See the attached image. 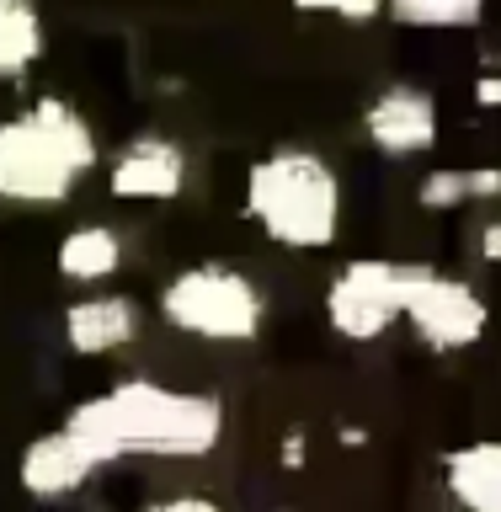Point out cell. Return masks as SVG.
I'll list each match as a JSON object with an SVG mask.
<instances>
[{
    "mask_svg": "<svg viewBox=\"0 0 501 512\" xmlns=\"http://www.w3.org/2000/svg\"><path fill=\"white\" fill-rule=\"evenodd\" d=\"M406 320L432 352H464L486 336L491 310L464 278H448V272L416 262V278L406 294Z\"/></svg>",
    "mask_w": 501,
    "mask_h": 512,
    "instance_id": "obj_6",
    "label": "cell"
},
{
    "mask_svg": "<svg viewBox=\"0 0 501 512\" xmlns=\"http://www.w3.org/2000/svg\"><path fill=\"white\" fill-rule=\"evenodd\" d=\"M91 166L96 134L64 96H38L0 123V203H59Z\"/></svg>",
    "mask_w": 501,
    "mask_h": 512,
    "instance_id": "obj_2",
    "label": "cell"
},
{
    "mask_svg": "<svg viewBox=\"0 0 501 512\" xmlns=\"http://www.w3.org/2000/svg\"><path fill=\"white\" fill-rule=\"evenodd\" d=\"M475 102H480V107H501V80H496V75H486V80L475 86Z\"/></svg>",
    "mask_w": 501,
    "mask_h": 512,
    "instance_id": "obj_20",
    "label": "cell"
},
{
    "mask_svg": "<svg viewBox=\"0 0 501 512\" xmlns=\"http://www.w3.org/2000/svg\"><path fill=\"white\" fill-rule=\"evenodd\" d=\"M422 208H459L470 198V171H432L422 187H416Z\"/></svg>",
    "mask_w": 501,
    "mask_h": 512,
    "instance_id": "obj_15",
    "label": "cell"
},
{
    "mask_svg": "<svg viewBox=\"0 0 501 512\" xmlns=\"http://www.w3.org/2000/svg\"><path fill=\"white\" fill-rule=\"evenodd\" d=\"M64 438L86 454L91 470L123 454L155 459H198L224 438V406L198 390H171L155 379H123L112 390L80 400L64 416Z\"/></svg>",
    "mask_w": 501,
    "mask_h": 512,
    "instance_id": "obj_1",
    "label": "cell"
},
{
    "mask_svg": "<svg viewBox=\"0 0 501 512\" xmlns=\"http://www.w3.org/2000/svg\"><path fill=\"white\" fill-rule=\"evenodd\" d=\"M294 6L315 16H342V22H368L384 11V0H294Z\"/></svg>",
    "mask_w": 501,
    "mask_h": 512,
    "instance_id": "obj_16",
    "label": "cell"
},
{
    "mask_svg": "<svg viewBox=\"0 0 501 512\" xmlns=\"http://www.w3.org/2000/svg\"><path fill=\"white\" fill-rule=\"evenodd\" d=\"M443 486L459 512H501V438L454 448L443 459Z\"/></svg>",
    "mask_w": 501,
    "mask_h": 512,
    "instance_id": "obj_10",
    "label": "cell"
},
{
    "mask_svg": "<svg viewBox=\"0 0 501 512\" xmlns=\"http://www.w3.org/2000/svg\"><path fill=\"white\" fill-rule=\"evenodd\" d=\"M123 267V235L112 224H80L59 240V272L70 283H102Z\"/></svg>",
    "mask_w": 501,
    "mask_h": 512,
    "instance_id": "obj_12",
    "label": "cell"
},
{
    "mask_svg": "<svg viewBox=\"0 0 501 512\" xmlns=\"http://www.w3.org/2000/svg\"><path fill=\"white\" fill-rule=\"evenodd\" d=\"M363 128L384 155H422L438 144V102L422 86H390L368 102Z\"/></svg>",
    "mask_w": 501,
    "mask_h": 512,
    "instance_id": "obj_8",
    "label": "cell"
},
{
    "mask_svg": "<svg viewBox=\"0 0 501 512\" xmlns=\"http://www.w3.org/2000/svg\"><path fill=\"white\" fill-rule=\"evenodd\" d=\"M144 512H230L214 496H198V491H182V496H166V502H150Z\"/></svg>",
    "mask_w": 501,
    "mask_h": 512,
    "instance_id": "obj_17",
    "label": "cell"
},
{
    "mask_svg": "<svg viewBox=\"0 0 501 512\" xmlns=\"http://www.w3.org/2000/svg\"><path fill=\"white\" fill-rule=\"evenodd\" d=\"M139 331V304L128 294H96V299H75L64 310V342L80 358H102L134 342Z\"/></svg>",
    "mask_w": 501,
    "mask_h": 512,
    "instance_id": "obj_9",
    "label": "cell"
},
{
    "mask_svg": "<svg viewBox=\"0 0 501 512\" xmlns=\"http://www.w3.org/2000/svg\"><path fill=\"white\" fill-rule=\"evenodd\" d=\"M96 470L86 464V454L64 438V427H54L48 438H38V443H27V454H22V491H32V496H70V491H80L91 480Z\"/></svg>",
    "mask_w": 501,
    "mask_h": 512,
    "instance_id": "obj_11",
    "label": "cell"
},
{
    "mask_svg": "<svg viewBox=\"0 0 501 512\" xmlns=\"http://www.w3.org/2000/svg\"><path fill=\"white\" fill-rule=\"evenodd\" d=\"M107 187H112V198H128V203H171L176 192L187 187L182 144L160 139V134H144L134 144H123L118 160H112Z\"/></svg>",
    "mask_w": 501,
    "mask_h": 512,
    "instance_id": "obj_7",
    "label": "cell"
},
{
    "mask_svg": "<svg viewBox=\"0 0 501 512\" xmlns=\"http://www.w3.org/2000/svg\"><path fill=\"white\" fill-rule=\"evenodd\" d=\"M384 11L406 27H475L486 0H384Z\"/></svg>",
    "mask_w": 501,
    "mask_h": 512,
    "instance_id": "obj_14",
    "label": "cell"
},
{
    "mask_svg": "<svg viewBox=\"0 0 501 512\" xmlns=\"http://www.w3.org/2000/svg\"><path fill=\"white\" fill-rule=\"evenodd\" d=\"M416 262H390V256H358L331 278L326 288V320L347 342H374L406 320V294H411Z\"/></svg>",
    "mask_w": 501,
    "mask_h": 512,
    "instance_id": "obj_5",
    "label": "cell"
},
{
    "mask_svg": "<svg viewBox=\"0 0 501 512\" xmlns=\"http://www.w3.org/2000/svg\"><path fill=\"white\" fill-rule=\"evenodd\" d=\"M43 59L38 0H0V80H22Z\"/></svg>",
    "mask_w": 501,
    "mask_h": 512,
    "instance_id": "obj_13",
    "label": "cell"
},
{
    "mask_svg": "<svg viewBox=\"0 0 501 512\" xmlns=\"http://www.w3.org/2000/svg\"><path fill=\"white\" fill-rule=\"evenodd\" d=\"M246 219L272 246L326 251L342 230V182L310 150H272L246 171Z\"/></svg>",
    "mask_w": 501,
    "mask_h": 512,
    "instance_id": "obj_3",
    "label": "cell"
},
{
    "mask_svg": "<svg viewBox=\"0 0 501 512\" xmlns=\"http://www.w3.org/2000/svg\"><path fill=\"white\" fill-rule=\"evenodd\" d=\"M496 192H501V171L496 166L470 171V198H496Z\"/></svg>",
    "mask_w": 501,
    "mask_h": 512,
    "instance_id": "obj_18",
    "label": "cell"
},
{
    "mask_svg": "<svg viewBox=\"0 0 501 512\" xmlns=\"http://www.w3.org/2000/svg\"><path fill=\"white\" fill-rule=\"evenodd\" d=\"M480 256L501 267V219H491V224H486V235H480Z\"/></svg>",
    "mask_w": 501,
    "mask_h": 512,
    "instance_id": "obj_19",
    "label": "cell"
},
{
    "mask_svg": "<svg viewBox=\"0 0 501 512\" xmlns=\"http://www.w3.org/2000/svg\"><path fill=\"white\" fill-rule=\"evenodd\" d=\"M160 315L176 331L203 336V342H251L262 331L267 299L246 272L219 267V262H198L160 288Z\"/></svg>",
    "mask_w": 501,
    "mask_h": 512,
    "instance_id": "obj_4",
    "label": "cell"
}]
</instances>
